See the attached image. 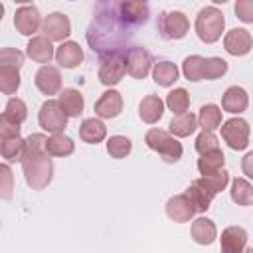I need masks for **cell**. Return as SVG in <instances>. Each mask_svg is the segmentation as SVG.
<instances>
[{
	"mask_svg": "<svg viewBox=\"0 0 253 253\" xmlns=\"http://www.w3.org/2000/svg\"><path fill=\"white\" fill-rule=\"evenodd\" d=\"M47 136L42 132H34L26 138V150L22 158V172L26 184L32 190H43L53 178V162L45 152Z\"/></svg>",
	"mask_w": 253,
	"mask_h": 253,
	"instance_id": "6da1fadb",
	"label": "cell"
},
{
	"mask_svg": "<svg viewBox=\"0 0 253 253\" xmlns=\"http://www.w3.org/2000/svg\"><path fill=\"white\" fill-rule=\"evenodd\" d=\"M225 28V18L215 6H206L196 16V34L204 43H215Z\"/></svg>",
	"mask_w": 253,
	"mask_h": 253,
	"instance_id": "7a4b0ae2",
	"label": "cell"
},
{
	"mask_svg": "<svg viewBox=\"0 0 253 253\" xmlns=\"http://www.w3.org/2000/svg\"><path fill=\"white\" fill-rule=\"evenodd\" d=\"M144 142L150 150L158 152L162 156L164 162L168 164H174L182 158V144L168 132V130H162V128H150L146 134H144Z\"/></svg>",
	"mask_w": 253,
	"mask_h": 253,
	"instance_id": "3957f363",
	"label": "cell"
},
{
	"mask_svg": "<svg viewBox=\"0 0 253 253\" xmlns=\"http://www.w3.org/2000/svg\"><path fill=\"white\" fill-rule=\"evenodd\" d=\"M221 138L227 142L231 150H245L249 144V123L241 117H231L221 123Z\"/></svg>",
	"mask_w": 253,
	"mask_h": 253,
	"instance_id": "277c9868",
	"label": "cell"
},
{
	"mask_svg": "<svg viewBox=\"0 0 253 253\" xmlns=\"http://www.w3.org/2000/svg\"><path fill=\"white\" fill-rule=\"evenodd\" d=\"M67 115L63 113L59 101L55 99H47L45 103H42L40 113H38V123L43 130L51 132V134H59L63 132V128L67 126Z\"/></svg>",
	"mask_w": 253,
	"mask_h": 253,
	"instance_id": "5b68a950",
	"label": "cell"
},
{
	"mask_svg": "<svg viewBox=\"0 0 253 253\" xmlns=\"http://www.w3.org/2000/svg\"><path fill=\"white\" fill-rule=\"evenodd\" d=\"M158 30L164 40H182L190 32V20L180 10L164 12L158 20Z\"/></svg>",
	"mask_w": 253,
	"mask_h": 253,
	"instance_id": "8992f818",
	"label": "cell"
},
{
	"mask_svg": "<svg viewBox=\"0 0 253 253\" xmlns=\"http://www.w3.org/2000/svg\"><path fill=\"white\" fill-rule=\"evenodd\" d=\"M126 73V65H125V55L119 53H109L103 55L101 65H99V81L107 87L117 85Z\"/></svg>",
	"mask_w": 253,
	"mask_h": 253,
	"instance_id": "52a82bcc",
	"label": "cell"
},
{
	"mask_svg": "<svg viewBox=\"0 0 253 253\" xmlns=\"http://www.w3.org/2000/svg\"><path fill=\"white\" fill-rule=\"evenodd\" d=\"M125 65H126V73L134 79H144L150 73L152 67V55L140 47V45H132L126 49L125 53Z\"/></svg>",
	"mask_w": 253,
	"mask_h": 253,
	"instance_id": "ba28073f",
	"label": "cell"
},
{
	"mask_svg": "<svg viewBox=\"0 0 253 253\" xmlns=\"http://www.w3.org/2000/svg\"><path fill=\"white\" fill-rule=\"evenodd\" d=\"M42 32L49 42H61L63 43L71 34V22H69V18L65 14L51 12V14H47L43 18Z\"/></svg>",
	"mask_w": 253,
	"mask_h": 253,
	"instance_id": "9c48e42d",
	"label": "cell"
},
{
	"mask_svg": "<svg viewBox=\"0 0 253 253\" xmlns=\"http://www.w3.org/2000/svg\"><path fill=\"white\" fill-rule=\"evenodd\" d=\"M43 20L40 16V10L32 4H24L14 14V26L22 36H34L42 28Z\"/></svg>",
	"mask_w": 253,
	"mask_h": 253,
	"instance_id": "30bf717a",
	"label": "cell"
},
{
	"mask_svg": "<svg viewBox=\"0 0 253 253\" xmlns=\"http://www.w3.org/2000/svg\"><path fill=\"white\" fill-rule=\"evenodd\" d=\"M198 213L188 194H176L166 202V215L176 223H186Z\"/></svg>",
	"mask_w": 253,
	"mask_h": 253,
	"instance_id": "8fae6325",
	"label": "cell"
},
{
	"mask_svg": "<svg viewBox=\"0 0 253 253\" xmlns=\"http://www.w3.org/2000/svg\"><path fill=\"white\" fill-rule=\"evenodd\" d=\"M253 47V38L245 28H233L223 36V49L229 55L241 57L247 55Z\"/></svg>",
	"mask_w": 253,
	"mask_h": 253,
	"instance_id": "7c38bea8",
	"label": "cell"
},
{
	"mask_svg": "<svg viewBox=\"0 0 253 253\" xmlns=\"http://www.w3.org/2000/svg\"><path fill=\"white\" fill-rule=\"evenodd\" d=\"M34 83L43 95H55L61 91V73L53 65H42L34 75Z\"/></svg>",
	"mask_w": 253,
	"mask_h": 253,
	"instance_id": "4fadbf2b",
	"label": "cell"
},
{
	"mask_svg": "<svg viewBox=\"0 0 253 253\" xmlns=\"http://www.w3.org/2000/svg\"><path fill=\"white\" fill-rule=\"evenodd\" d=\"M247 245V231L239 225H229L221 231L219 249L221 253H243Z\"/></svg>",
	"mask_w": 253,
	"mask_h": 253,
	"instance_id": "5bb4252c",
	"label": "cell"
},
{
	"mask_svg": "<svg viewBox=\"0 0 253 253\" xmlns=\"http://www.w3.org/2000/svg\"><path fill=\"white\" fill-rule=\"evenodd\" d=\"M121 111H123V97L117 89L105 91L95 103V115L99 119H115L121 115Z\"/></svg>",
	"mask_w": 253,
	"mask_h": 253,
	"instance_id": "9a60e30c",
	"label": "cell"
},
{
	"mask_svg": "<svg viewBox=\"0 0 253 253\" xmlns=\"http://www.w3.org/2000/svg\"><path fill=\"white\" fill-rule=\"evenodd\" d=\"M119 14L125 24L138 26L148 20V4L140 0H125V2H119Z\"/></svg>",
	"mask_w": 253,
	"mask_h": 253,
	"instance_id": "2e32d148",
	"label": "cell"
},
{
	"mask_svg": "<svg viewBox=\"0 0 253 253\" xmlns=\"http://www.w3.org/2000/svg\"><path fill=\"white\" fill-rule=\"evenodd\" d=\"M249 105V95L243 87L239 85H231L225 89V93L221 95V109L225 113H231V115H239L247 109Z\"/></svg>",
	"mask_w": 253,
	"mask_h": 253,
	"instance_id": "e0dca14e",
	"label": "cell"
},
{
	"mask_svg": "<svg viewBox=\"0 0 253 253\" xmlns=\"http://www.w3.org/2000/svg\"><path fill=\"white\" fill-rule=\"evenodd\" d=\"M26 53H28V57H30L32 61L43 63V65H47V63L51 61V57H55L53 45H51V42H49L45 36H36V38H32V40L28 42V45H26Z\"/></svg>",
	"mask_w": 253,
	"mask_h": 253,
	"instance_id": "ac0fdd59",
	"label": "cell"
},
{
	"mask_svg": "<svg viewBox=\"0 0 253 253\" xmlns=\"http://www.w3.org/2000/svg\"><path fill=\"white\" fill-rule=\"evenodd\" d=\"M55 61H57L61 67H65V69L77 67V65L83 61V49H81V45H79L77 42H71V40L63 42V43L55 49Z\"/></svg>",
	"mask_w": 253,
	"mask_h": 253,
	"instance_id": "d6986e66",
	"label": "cell"
},
{
	"mask_svg": "<svg viewBox=\"0 0 253 253\" xmlns=\"http://www.w3.org/2000/svg\"><path fill=\"white\" fill-rule=\"evenodd\" d=\"M164 115V101L158 97V95H146L142 97V101L138 103V117L148 123V125H154L162 119Z\"/></svg>",
	"mask_w": 253,
	"mask_h": 253,
	"instance_id": "ffe728a7",
	"label": "cell"
},
{
	"mask_svg": "<svg viewBox=\"0 0 253 253\" xmlns=\"http://www.w3.org/2000/svg\"><path fill=\"white\" fill-rule=\"evenodd\" d=\"M107 136V126L101 119H85L81 125H79V138L83 142H89V144H97L101 140H105Z\"/></svg>",
	"mask_w": 253,
	"mask_h": 253,
	"instance_id": "44dd1931",
	"label": "cell"
},
{
	"mask_svg": "<svg viewBox=\"0 0 253 253\" xmlns=\"http://www.w3.org/2000/svg\"><path fill=\"white\" fill-rule=\"evenodd\" d=\"M217 237V227L210 217H198L192 221V239L200 245H211Z\"/></svg>",
	"mask_w": 253,
	"mask_h": 253,
	"instance_id": "7402d4cb",
	"label": "cell"
},
{
	"mask_svg": "<svg viewBox=\"0 0 253 253\" xmlns=\"http://www.w3.org/2000/svg\"><path fill=\"white\" fill-rule=\"evenodd\" d=\"M59 105L63 109V113L67 117H79L83 113V107H85V101H83V95L73 89V87H67L59 93Z\"/></svg>",
	"mask_w": 253,
	"mask_h": 253,
	"instance_id": "603a6c76",
	"label": "cell"
},
{
	"mask_svg": "<svg viewBox=\"0 0 253 253\" xmlns=\"http://www.w3.org/2000/svg\"><path fill=\"white\" fill-rule=\"evenodd\" d=\"M221 109L213 103H208V105H202L200 107V113H198V126L202 130H210L213 132L215 128L221 126Z\"/></svg>",
	"mask_w": 253,
	"mask_h": 253,
	"instance_id": "cb8c5ba5",
	"label": "cell"
},
{
	"mask_svg": "<svg viewBox=\"0 0 253 253\" xmlns=\"http://www.w3.org/2000/svg\"><path fill=\"white\" fill-rule=\"evenodd\" d=\"M26 150V138L22 136H8L0 142V154L6 162H22Z\"/></svg>",
	"mask_w": 253,
	"mask_h": 253,
	"instance_id": "d4e9b609",
	"label": "cell"
},
{
	"mask_svg": "<svg viewBox=\"0 0 253 253\" xmlns=\"http://www.w3.org/2000/svg\"><path fill=\"white\" fill-rule=\"evenodd\" d=\"M196 128H198V117L192 115V113L176 115V117L170 121V125H168L170 134H172V136H180V138L190 136Z\"/></svg>",
	"mask_w": 253,
	"mask_h": 253,
	"instance_id": "484cf974",
	"label": "cell"
},
{
	"mask_svg": "<svg viewBox=\"0 0 253 253\" xmlns=\"http://www.w3.org/2000/svg\"><path fill=\"white\" fill-rule=\"evenodd\" d=\"M178 75H180V71H178L176 63H172V61H158V63H154V67H152V79H154L160 87H170V85H174L176 79H178Z\"/></svg>",
	"mask_w": 253,
	"mask_h": 253,
	"instance_id": "4316f807",
	"label": "cell"
},
{
	"mask_svg": "<svg viewBox=\"0 0 253 253\" xmlns=\"http://www.w3.org/2000/svg\"><path fill=\"white\" fill-rule=\"evenodd\" d=\"M73 150H75V142H73L69 136H65L63 132L47 136L45 152H47L49 156H59V158H63V156H69Z\"/></svg>",
	"mask_w": 253,
	"mask_h": 253,
	"instance_id": "83f0119b",
	"label": "cell"
},
{
	"mask_svg": "<svg viewBox=\"0 0 253 253\" xmlns=\"http://www.w3.org/2000/svg\"><path fill=\"white\" fill-rule=\"evenodd\" d=\"M186 194L190 196V200H192V204L196 206L198 211H206V210L211 206L213 198H215L200 180H194V182L188 186V192H186Z\"/></svg>",
	"mask_w": 253,
	"mask_h": 253,
	"instance_id": "f1b7e54d",
	"label": "cell"
},
{
	"mask_svg": "<svg viewBox=\"0 0 253 253\" xmlns=\"http://www.w3.org/2000/svg\"><path fill=\"white\" fill-rule=\"evenodd\" d=\"M223 164H225V156L219 148L211 150V152H206V154H200V158H198V170H200L202 176L223 170Z\"/></svg>",
	"mask_w": 253,
	"mask_h": 253,
	"instance_id": "f546056e",
	"label": "cell"
},
{
	"mask_svg": "<svg viewBox=\"0 0 253 253\" xmlns=\"http://www.w3.org/2000/svg\"><path fill=\"white\" fill-rule=\"evenodd\" d=\"M229 196L237 206H251L253 204V186L245 178H235L231 182Z\"/></svg>",
	"mask_w": 253,
	"mask_h": 253,
	"instance_id": "4dcf8cb0",
	"label": "cell"
},
{
	"mask_svg": "<svg viewBox=\"0 0 253 253\" xmlns=\"http://www.w3.org/2000/svg\"><path fill=\"white\" fill-rule=\"evenodd\" d=\"M2 119L14 123V125H22L26 119H28V107L22 99L18 97H10L6 107H4V113H2Z\"/></svg>",
	"mask_w": 253,
	"mask_h": 253,
	"instance_id": "1f68e13d",
	"label": "cell"
},
{
	"mask_svg": "<svg viewBox=\"0 0 253 253\" xmlns=\"http://www.w3.org/2000/svg\"><path fill=\"white\" fill-rule=\"evenodd\" d=\"M166 107L174 113V115H184L188 113V107H190V95L186 89L178 87L174 91H170L166 95Z\"/></svg>",
	"mask_w": 253,
	"mask_h": 253,
	"instance_id": "d6a6232c",
	"label": "cell"
},
{
	"mask_svg": "<svg viewBox=\"0 0 253 253\" xmlns=\"http://www.w3.org/2000/svg\"><path fill=\"white\" fill-rule=\"evenodd\" d=\"M204 63L206 57L202 55H188L182 63V73L188 81H202L204 79Z\"/></svg>",
	"mask_w": 253,
	"mask_h": 253,
	"instance_id": "836d02e7",
	"label": "cell"
},
{
	"mask_svg": "<svg viewBox=\"0 0 253 253\" xmlns=\"http://www.w3.org/2000/svg\"><path fill=\"white\" fill-rule=\"evenodd\" d=\"M20 87V69L0 65V91L4 95L16 93Z\"/></svg>",
	"mask_w": 253,
	"mask_h": 253,
	"instance_id": "e575fe53",
	"label": "cell"
},
{
	"mask_svg": "<svg viewBox=\"0 0 253 253\" xmlns=\"http://www.w3.org/2000/svg\"><path fill=\"white\" fill-rule=\"evenodd\" d=\"M130 150H132V142H130V138H126L123 134H113L107 140V152L111 154V158H117V160L126 158L130 154Z\"/></svg>",
	"mask_w": 253,
	"mask_h": 253,
	"instance_id": "d590c367",
	"label": "cell"
},
{
	"mask_svg": "<svg viewBox=\"0 0 253 253\" xmlns=\"http://www.w3.org/2000/svg\"><path fill=\"white\" fill-rule=\"evenodd\" d=\"M213 196H217L219 192H223L225 188H227V184H229V172L227 170H217V172H213V174H208V176H202V178H198Z\"/></svg>",
	"mask_w": 253,
	"mask_h": 253,
	"instance_id": "8d00e7d4",
	"label": "cell"
},
{
	"mask_svg": "<svg viewBox=\"0 0 253 253\" xmlns=\"http://www.w3.org/2000/svg\"><path fill=\"white\" fill-rule=\"evenodd\" d=\"M227 71V61L221 57H206L204 63V79H219Z\"/></svg>",
	"mask_w": 253,
	"mask_h": 253,
	"instance_id": "74e56055",
	"label": "cell"
},
{
	"mask_svg": "<svg viewBox=\"0 0 253 253\" xmlns=\"http://www.w3.org/2000/svg\"><path fill=\"white\" fill-rule=\"evenodd\" d=\"M0 65L20 69L24 65V53L14 47H2L0 49Z\"/></svg>",
	"mask_w": 253,
	"mask_h": 253,
	"instance_id": "f35d334b",
	"label": "cell"
},
{
	"mask_svg": "<svg viewBox=\"0 0 253 253\" xmlns=\"http://www.w3.org/2000/svg\"><path fill=\"white\" fill-rule=\"evenodd\" d=\"M217 136L210 130H202L198 136H196V150L200 154H206V152H211V150H217Z\"/></svg>",
	"mask_w": 253,
	"mask_h": 253,
	"instance_id": "ab89813d",
	"label": "cell"
},
{
	"mask_svg": "<svg viewBox=\"0 0 253 253\" xmlns=\"http://www.w3.org/2000/svg\"><path fill=\"white\" fill-rule=\"evenodd\" d=\"M235 14L241 22L253 24V0H237L235 2Z\"/></svg>",
	"mask_w": 253,
	"mask_h": 253,
	"instance_id": "60d3db41",
	"label": "cell"
},
{
	"mask_svg": "<svg viewBox=\"0 0 253 253\" xmlns=\"http://www.w3.org/2000/svg\"><path fill=\"white\" fill-rule=\"evenodd\" d=\"M0 176H2V198L8 200L12 196V170L8 164H2L0 166Z\"/></svg>",
	"mask_w": 253,
	"mask_h": 253,
	"instance_id": "b9f144b4",
	"label": "cell"
},
{
	"mask_svg": "<svg viewBox=\"0 0 253 253\" xmlns=\"http://www.w3.org/2000/svg\"><path fill=\"white\" fill-rule=\"evenodd\" d=\"M20 125H14L6 119L0 117V138H8V136H20Z\"/></svg>",
	"mask_w": 253,
	"mask_h": 253,
	"instance_id": "7bdbcfd3",
	"label": "cell"
},
{
	"mask_svg": "<svg viewBox=\"0 0 253 253\" xmlns=\"http://www.w3.org/2000/svg\"><path fill=\"white\" fill-rule=\"evenodd\" d=\"M241 170H243V174H245L247 178L253 180V150L243 156V160H241Z\"/></svg>",
	"mask_w": 253,
	"mask_h": 253,
	"instance_id": "ee69618b",
	"label": "cell"
},
{
	"mask_svg": "<svg viewBox=\"0 0 253 253\" xmlns=\"http://www.w3.org/2000/svg\"><path fill=\"white\" fill-rule=\"evenodd\" d=\"M243 253H253V247H249V249H245Z\"/></svg>",
	"mask_w": 253,
	"mask_h": 253,
	"instance_id": "f6af8a7d",
	"label": "cell"
}]
</instances>
